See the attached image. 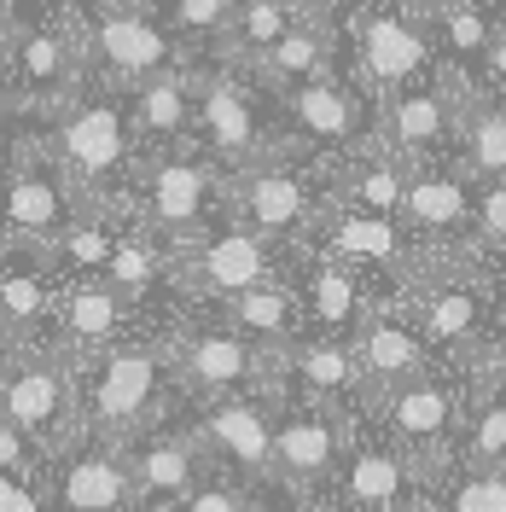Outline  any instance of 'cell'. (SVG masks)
Wrapping results in <instances>:
<instances>
[{"label": "cell", "instance_id": "cell-1", "mask_svg": "<svg viewBox=\"0 0 506 512\" xmlns=\"http://www.w3.org/2000/svg\"><path fill=\"white\" fill-rule=\"evenodd\" d=\"M47 140L59 152L70 187L82 192V204H105V210H128L134 216V169H140V140L128 123V94L88 82L64 111L47 117Z\"/></svg>", "mask_w": 506, "mask_h": 512}, {"label": "cell", "instance_id": "cell-2", "mask_svg": "<svg viewBox=\"0 0 506 512\" xmlns=\"http://www.w3.org/2000/svg\"><path fill=\"white\" fill-rule=\"evenodd\" d=\"M175 402H181V390H175L163 332H134L128 344L82 361V431L128 443V437L163 425Z\"/></svg>", "mask_w": 506, "mask_h": 512}, {"label": "cell", "instance_id": "cell-3", "mask_svg": "<svg viewBox=\"0 0 506 512\" xmlns=\"http://www.w3.org/2000/svg\"><path fill=\"white\" fill-rule=\"evenodd\" d=\"M402 297H408V315L419 320L431 355H437L443 367H460V373L472 367L477 350L506 326L501 280H495V268L477 262V256H460V262H425Z\"/></svg>", "mask_w": 506, "mask_h": 512}, {"label": "cell", "instance_id": "cell-4", "mask_svg": "<svg viewBox=\"0 0 506 512\" xmlns=\"http://www.w3.org/2000/svg\"><path fill=\"white\" fill-rule=\"evenodd\" d=\"M326 210H332V163L303 146H280L227 175V216L256 227L280 251L309 245Z\"/></svg>", "mask_w": 506, "mask_h": 512}, {"label": "cell", "instance_id": "cell-5", "mask_svg": "<svg viewBox=\"0 0 506 512\" xmlns=\"http://www.w3.org/2000/svg\"><path fill=\"white\" fill-rule=\"evenodd\" d=\"M192 140L222 163L227 175L268 158V152H280V146H291L285 117H280V94L256 76L251 64L227 59V53L198 59V123H192Z\"/></svg>", "mask_w": 506, "mask_h": 512}, {"label": "cell", "instance_id": "cell-6", "mask_svg": "<svg viewBox=\"0 0 506 512\" xmlns=\"http://www.w3.org/2000/svg\"><path fill=\"white\" fill-rule=\"evenodd\" d=\"M88 82H94V70H88L82 12H35V6H18V41H12V59L0 70V99L18 117L47 123Z\"/></svg>", "mask_w": 506, "mask_h": 512}, {"label": "cell", "instance_id": "cell-7", "mask_svg": "<svg viewBox=\"0 0 506 512\" xmlns=\"http://www.w3.org/2000/svg\"><path fill=\"white\" fill-rule=\"evenodd\" d=\"M169 338V367H175V390L181 402L204 408V402H227V396H285L280 390V355L245 338L239 326L222 315L210 320H175L163 326Z\"/></svg>", "mask_w": 506, "mask_h": 512}, {"label": "cell", "instance_id": "cell-8", "mask_svg": "<svg viewBox=\"0 0 506 512\" xmlns=\"http://www.w3.org/2000/svg\"><path fill=\"white\" fill-rule=\"evenodd\" d=\"M338 35H344V70L373 99L402 94L437 70L431 24L408 0H349L338 12Z\"/></svg>", "mask_w": 506, "mask_h": 512}, {"label": "cell", "instance_id": "cell-9", "mask_svg": "<svg viewBox=\"0 0 506 512\" xmlns=\"http://www.w3.org/2000/svg\"><path fill=\"white\" fill-rule=\"evenodd\" d=\"M222 216H227V169L198 140L140 158V169H134V222L152 227L169 251L198 239Z\"/></svg>", "mask_w": 506, "mask_h": 512}, {"label": "cell", "instance_id": "cell-10", "mask_svg": "<svg viewBox=\"0 0 506 512\" xmlns=\"http://www.w3.org/2000/svg\"><path fill=\"white\" fill-rule=\"evenodd\" d=\"M291 251H280L274 239H262L256 227L222 216L216 227H204L198 239L175 245V268H169V291L192 303V309H222L245 291L280 280Z\"/></svg>", "mask_w": 506, "mask_h": 512}, {"label": "cell", "instance_id": "cell-11", "mask_svg": "<svg viewBox=\"0 0 506 512\" xmlns=\"http://www.w3.org/2000/svg\"><path fill=\"white\" fill-rule=\"evenodd\" d=\"M76 210H82V192L70 187L59 152L47 140V123H24L12 169L0 181V239L53 251L64 239V227L76 222Z\"/></svg>", "mask_w": 506, "mask_h": 512}, {"label": "cell", "instance_id": "cell-12", "mask_svg": "<svg viewBox=\"0 0 506 512\" xmlns=\"http://www.w3.org/2000/svg\"><path fill=\"white\" fill-rule=\"evenodd\" d=\"M0 414L12 419L24 437L47 448H64L82 431V361L70 350L47 344H24L0 367Z\"/></svg>", "mask_w": 506, "mask_h": 512}, {"label": "cell", "instance_id": "cell-13", "mask_svg": "<svg viewBox=\"0 0 506 512\" xmlns=\"http://www.w3.org/2000/svg\"><path fill=\"white\" fill-rule=\"evenodd\" d=\"M82 35H88L94 82L117 88V94H134L140 82H152V76L192 59L187 47L175 41V30L163 24V12L134 6V0H94L82 12Z\"/></svg>", "mask_w": 506, "mask_h": 512}, {"label": "cell", "instance_id": "cell-14", "mask_svg": "<svg viewBox=\"0 0 506 512\" xmlns=\"http://www.w3.org/2000/svg\"><path fill=\"white\" fill-rule=\"evenodd\" d=\"M466 396H472V384H466L460 367H431V373H419L413 384L390 390L384 402H373L367 414L379 419V431L413 460V472L431 478V472H443L448 460H454Z\"/></svg>", "mask_w": 506, "mask_h": 512}, {"label": "cell", "instance_id": "cell-15", "mask_svg": "<svg viewBox=\"0 0 506 512\" xmlns=\"http://www.w3.org/2000/svg\"><path fill=\"white\" fill-rule=\"evenodd\" d=\"M349 414L320 408L309 396L285 390L280 402H274V495H285L291 507L332 495L338 466H344V448H349Z\"/></svg>", "mask_w": 506, "mask_h": 512}, {"label": "cell", "instance_id": "cell-16", "mask_svg": "<svg viewBox=\"0 0 506 512\" xmlns=\"http://www.w3.org/2000/svg\"><path fill=\"white\" fill-rule=\"evenodd\" d=\"M280 117H285L291 146H303V152H315V158L338 163V158H349L355 146H367V140L379 134V99L338 64V70H326V76H309V82L285 88Z\"/></svg>", "mask_w": 506, "mask_h": 512}, {"label": "cell", "instance_id": "cell-17", "mask_svg": "<svg viewBox=\"0 0 506 512\" xmlns=\"http://www.w3.org/2000/svg\"><path fill=\"white\" fill-rule=\"evenodd\" d=\"M344 512H419L425 507V478L413 472V460L379 431V419L367 408L349 414V448L338 483L326 495Z\"/></svg>", "mask_w": 506, "mask_h": 512}, {"label": "cell", "instance_id": "cell-18", "mask_svg": "<svg viewBox=\"0 0 506 512\" xmlns=\"http://www.w3.org/2000/svg\"><path fill=\"white\" fill-rule=\"evenodd\" d=\"M472 210H477V181L454 158L413 163L408 198H402V227H408L413 251H419V268L472 256Z\"/></svg>", "mask_w": 506, "mask_h": 512}, {"label": "cell", "instance_id": "cell-19", "mask_svg": "<svg viewBox=\"0 0 506 512\" xmlns=\"http://www.w3.org/2000/svg\"><path fill=\"white\" fill-rule=\"evenodd\" d=\"M41 489H47L53 512H140L128 448L99 431H76L64 448H53Z\"/></svg>", "mask_w": 506, "mask_h": 512}, {"label": "cell", "instance_id": "cell-20", "mask_svg": "<svg viewBox=\"0 0 506 512\" xmlns=\"http://www.w3.org/2000/svg\"><path fill=\"white\" fill-rule=\"evenodd\" d=\"M460 99H466V88H460L443 64H437L425 82H413V88H402V94L379 99V140L408 163V169H413V163L454 158Z\"/></svg>", "mask_w": 506, "mask_h": 512}, {"label": "cell", "instance_id": "cell-21", "mask_svg": "<svg viewBox=\"0 0 506 512\" xmlns=\"http://www.w3.org/2000/svg\"><path fill=\"white\" fill-rule=\"evenodd\" d=\"M355 367H361V384H367V408L384 402L390 390H402L413 384L419 373H431V367H443L431 344H425V332H419V320L408 315V297H379L361 326H355Z\"/></svg>", "mask_w": 506, "mask_h": 512}, {"label": "cell", "instance_id": "cell-22", "mask_svg": "<svg viewBox=\"0 0 506 512\" xmlns=\"http://www.w3.org/2000/svg\"><path fill=\"white\" fill-rule=\"evenodd\" d=\"M274 402L280 396H227L198 408V437L210 448V466L239 483L274 489Z\"/></svg>", "mask_w": 506, "mask_h": 512}, {"label": "cell", "instance_id": "cell-23", "mask_svg": "<svg viewBox=\"0 0 506 512\" xmlns=\"http://www.w3.org/2000/svg\"><path fill=\"white\" fill-rule=\"evenodd\" d=\"M128 472H134V501L140 512H175L198 483L210 478V448L198 437V425H152L140 437H128Z\"/></svg>", "mask_w": 506, "mask_h": 512}, {"label": "cell", "instance_id": "cell-24", "mask_svg": "<svg viewBox=\"0 0 506 512\" xmlns=\"http://www.w3.org/2000/svg\"><path fill=\"white\" fill-rule=\"evenodd\" d=\"M140 303H128L123 291L111 286L105 274H82V280H64L59 309H53V344L70 350L76 361H94V355L117 350L140 332Z\"/></svg>", "mask_w": 506, "mask_h": 512}, {"label": "cell", "instance_id": "cell-25", "mask_svg": "<svg viewBox=\"0 0 506 512\" xmlns=\"http://www.w3.org/2000/svg\"><path fill=\"white\" fill-rule=\"evenodd\" d=\"M291 262H297V291H303V309H309V332H332V338H355V326H361V315L379 303L373 297V286L349 268L344 256H332L326 245H297L291 251Z\"/></svg>", "mask_w": 506, "mask_h": 512}, {"label": "cell", "instance_id": "cell-26", "mask_svg": "<svg viewBox=\"0 0 506 512\" xmlns=\"http://www.w3.org/2000/svg\"><path fill=\"white\" fill-rule=\"evenodd\" d=\"M59 291H64V274L53 251L0 239V320L18 332V344H47L53 338Z\"/></svg>", "mask_w": 506, "mask_h": 512}, {"label": "cell", "instance_id": "cell-27", "mask_svg": "<svg viewBox=\"0 0 506 512\" xmlns=\"http://www.w3.org/2000/svg\"><path fill=\"white\" fill-rule=\"evenodd\" d=\"M280 390L309 396V402L338 408V414L367 408V384H361V367H355V344L332 338V332H303L280 355Z\"/></svg>", "mask_w": 506, "mask_h": 512}, {"label": "cell", "instance_id": "cell-28", "mask_svg": "<svg viewBox=\"0 0 506 512\" xmlns=\"http://www.w3.org/2000/svg\"><path fill=\"white\" fill-rule=\"evenodd\" d=\"M128 123L140 152H169V146H187L192 123H198V59L163 70L152 82H140L128 94Z\"/></svg>", "mask_w": 506, "mask_h": 512}, {"label": "cell", "instance_id": "cell-29", "mask_svg": "<svg viewBox=\"0 0 506 512\" xmlns=\"http://www.w3.org/2000/svg\"><path fill=\"white\" fill-rule=\"evenodd\" d=\"M402 198H408V163L396 158L379 134L367 146H355L349 158L332 163V204L402 222Z\"/></svg>", "mask_w": 506, "mask_h": 512}, {"label": "cell", "instance_id": "cell-30", "mask_svg": "<svg viewBox=\"0 0 506 512\" xmlns=\"http://www.w3.org/2000/svg\"><path fill=\"white\" fill-rule=\"evenodd\" d=\"M425 24H431V41H437V64H443L448 76L477 94L483 88V70H489V47H495V12L483 6V0H448L437 12H425Z\"/></svg>", "mask_w": 506, "mask_h": 512}, {"label": "cell", "instance_id": "cell-31", "mask_svg": "<svg viewBox=\"0 0 506 512\" xmlns=\"http://www.w3.org/2000/svg\"><path fill=\"white\" fill-rule=\"evenodd\" d=\"M216 315L227 320V326H239L245 338H256L262 350L285 355L303 332H309V309H303V291H297V280H291V268H285L280 280H268V286L245 291V297H233V303H222Z\"/></svg>", "mask_w": 506, "mask_h": 512}, {"label": "cell", "instance_id": "cell-32", "mask_svg": "<svg viewBox=\"0 0 506 512\" xmlns=\"http://www.w3.org/2000/svg\"><path fill=\"white\" fill-rule=\"evenodd\" d=\"M338 64H344L338 18H297L251 70L274 88V94H285V88H297V82H309V76H326V70H338Z\"/></svg>", "mask_w": 506, "mask_h": 512}, {"label": "cell", "instance_id": "cell-33", "mask_svg": "<svg viewBox=\"0 0 506 512\" xmlns=\"http://www.w3.org/2000/svg\"><path fill=\"white\" fill-rule=\"evenodd\" d=\"M454 163H460L472 181H506V99L501 94H466L460 99Z\"/></svg>", "mask_w": 506, "mask_h": 512}, {"label": "cell", "instance_id": "cell-34", "mask_svg": "<svg viewBox=\"0 0 506 512\" xmlns=\"http://www.w3.org/2000/svg\"><path fill=\"white\" fill-rule=\"evenodd\" d=\"M169 268H175V251L163 245L152 227L128 222L123 233H117V251H111V262H105V280L123 291L128 303H152V297H163L169 291Z\"/></svg>", "mask_w": 506, "mask_h": 512}, {"label": "cell", "instance_id": "cell-35", "mask_svg": "<svg viewBox=\"0 0 506 512\" xmlns=\"http://www.w3.org/2000/svg\"><path fill=\"white\" fill-rule=\"evenodd\" d=\"M431 512H506V466H472L448 460L443 472L425 478Z\"/></svg>", "mask_w": 506, "mask_h": 512}, {"label": "cell", "instance_id": "cell-36", "mask_svg": "<svg viewBox=\"0 0 506 512\" xmlns=\"http://www.w3.org/2000/svg\"><path fill=\"white\" fill-rule=\"evenodd\" d=\"M297 18H303V12H297L291 0H239L222 53L227 59H239V64H256L285 30H291V24H297Z\"/></svg>", "mask_w": 506, "mask_h": 512}, {"label": "cell", "instance_id": "cell-37", "mask_svg": "<svg viewBox=\"0 0 506 512\" xmlns=\"http://www.w3.org/2000/svg\"><path fill=\"white\" fill-rule=\"evenodd\" d=\"M233 12H239V0H169L163 6V24L175 30V41L187 47L192 59H210V53L227 47Z\"/></svg>", "mask_w": 506, "mask_h": 512}, {"label": "cell", "instance_id": "cell-38", "mask_svg": "<svg viewBox=\"0 0 506 512\" xmlns=\"http://www.w3.org/2000/svg\"><path fill=\"white\" fill-rule=\"evenodd\" d=\"M454 460L506 466V396H495V390H472V396H466V419H460Z\"/></svg>", "mask_w": 506, "mask_h": 512}, {"label": "cell", "instance_id": "cell-39", "mask_svg": "<svg viewBox=\"0 0 506 512\" xmlns=\"http://www.w3.org/2000/svg\"><path fill=\"white\" fill-rule=\"evenodd\" d=\"M472 256L477 262H501L506 256V181H477Z\"/></svg>", "mask_w": 506, "mask_h": 512}, {"label": "cell", "instance_id": "cell-40", "mask_svg": "<svg viewBox=\"0 0 506 512\" xmlns=\"http://www.w3.org/2000/svg\"><path fill=\"white\" fill-rule=\"evenodd\" d=\"M175 512H268V507H262V489H256V483H239V478H227V472H210V478L198 483Z\"/></svg>", "mask_w": 506, "mask_h": 512}, {"label": "cell", "instance_id": "cell-41", "mask_svg": "<svg viewBox=\"0 0 506 512\" xmlns=\"http://www.w3.org/2000/svg\"><path fill=\"white\" fill-rule=\"evenodd\" d=\"M466 384H472V390H495V396H506V326L477 350V361L466 367Z\"/></svg>", "mask_w": 506, "mask_h": 512}, {"label": "cell", "instance_id": "cell-42", "mask_svg": "<svg viewBox=\"0 0 506 512\" xmlns=\"http://www.w3.org/2000/svg\"><path fill=\"white\" fill-rule=\"evenodd\" d=\"M0 512H53L41 478H6L0 472Z\"/></svg>", "mask_w": 506, "mask_h": 512}, {"label": "cell", "instance_id": "cell-43", "mask_svg": "<svg viewBox=\"0 0 506 512\" xmlns=\"http://www.w3.org/2000/svg\"><path fill=\"white\" fill-rule=\"evenodd\" d=\"M477 94L506 99V18L495 24V47H489V70H483V88H477Z\"/></svg>", "mask_w": 506, "mask_h": 512}, {"label": "cell", "instance_id": "cell-44", "mask_svg": "<svg viewBox=\"0 0 506 512\" xmlns=\"http://www.w3.org/2000/svg\"><path fill=\"white\" fill-rule=\"evenodd\" d=\"M30 117H18L6 99H0V181H6V169H12V152H18V134H24Z\"/></svg>", "mask_w": 506, "mask_h": 512}, {"label": "cell", "instance_id": "cell-45", "mask_svg": "<svg viewBox=\"0 0 506 512\" xmlns=\"http://www.w3.org/2000/svg\"><path fill=\"white\" fill-rule=\"evenodd\" d=\"M12 41H18V0H0V70L12 59Z\"/></svg>", "mask_w": 506, "mask_h": 512}, {"label": "cell", "instance_id": "cell-46", "mask_svg": "<svg viewBox=\"0 0 506 512\" xmlns=\"http://www.w3.org/2000/svg\"><path fill=\"white\" fill-rule=\"evenodd\" d=\"M291 6H297L303 18H338V12H344L349 0H291Z\"/></svg>", "mask_w": 506, "mask_h": 512}, {"label": "cell", "instance_id": "cell-47", "mask_svg": "<svg viewBox=\"0 0 506 512\" xmlns=\"http://www.w3.org/2000/svg\"><path fill=\"white\" fill-rule=\"evenodd\" d=\"M18 6H35V12H88L94 0H18Z\"/></svg>", "mask_w": 506, "mask_h": 512}, {"label": "cell", "instance_id": "cell-48", "mask_svg": "<svg viewBox=\"0 0 506 512\" xmlns=\"http://www.w3.org/2000/svg\"><path fill=\"white\" fill-rule=\"evenodd\" d=\"M18 350H24V344H18V332H12V326L0 320V367H6V361H12Z\"/></svg>", "mask_w": 506, "mask_h": 512}, {"label": "cell", "instance_id": "cell-49", "mask_svg": "<svg viewBox=\"0 0 506 512\" xmlns=\"http://www.w3.org/2000/svg\"><path fill=\"white\" fill-rule=\"evenodd\" d=\"M291 512H344V507H332V501H303V507H291Z\"/></svg>", "mask_w": 506, "mask_h": 512}, {"label": "cell", "instance_id": "cell-50", "mask_svg": "<svg viewBox=\"0 0 506 512\" xmlns=\"http://www.w3.org/2000/svg\"><path fill=\"white\" fill-rule=\"evenodd\" d=\"M413 12H437V6H448V0H408Z\"/></svg>", "mask_w": 506, "mask_h": 512}, {"label": "cell", "instance_id": "cell-51", "mask_svg": "<svg viewBox=\"0 0 506 512\" xmlns=\"http://www.w3.org/2000/svg\"><path fill=\"white\" fill-rule=\"evenodd\" d=\"M489 268H495V280H501V297H506V256H501V262H489Z\"/></svg>", "mask_w": 506, "mask_h": 512}, {"label": "cell", "instance_id": "cell-52", "mask_svg": "<svg viewBox=\"0 0 506 512\" xmlns=\"http://www.w3.org/2000/svg\"><path fill=\"white\" fill-rule=\"evenodd\" d=\"M483 6H489V12H495V18H506V0H483Z\"/></svg>", "mask_w": 506, "mask_h": 512}, {"label": "cell", "instance_id": "cell-53", "mask_svg": "<svg viewBox=\"0 0 506 512\" xmlns=\"http://www.w3.org/2000/svg\"><path fill=\"white\" fill-rule=\"evenodd\" d=\"M134 6H152V12H163V6H169V0H134Z\"/></svg>", "mask_w": 506, "mask_h": 512}, {"label": "cell", "instance_id": "cell-54", "mask_svg": "<svg viewBox=\"0 0 506 512\" xmlns=\"http://www.w3.org/2000/svg\"><path fill=\"white\" fill-rule=\"evenodd\" d=\"M419 512H431V501H425V507H419Z\"/></svg>", "mask_w": 506, "mask_h": 512}]
</instances>
